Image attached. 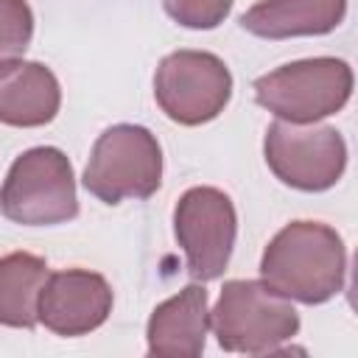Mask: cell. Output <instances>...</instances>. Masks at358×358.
Listing matches in <instances>:
<instances>
[{
	"label": "cell",
	"mask_w": 358,
	"mask_h": 358,
	"mask_svg": "<svg viewBox=\"0 0 358 358\" xmlns=\"http://www.w3.org/2000/svg\"><path fill=\"white\" fill-rule=\"evenodd\" d=\"M62 106V87L42 62H3L0 64V123L17 129H36L50 123Z\"/></svg>",
	"instance_id": "11"
},
{
	"label": "cell",
	"mask_w": 358,
	"mask_h": 358,
	"mask_svg": "<svg viewBox=\"0 0 358 358\" xmlns=\"http://www.w3.org/2000/svg\"><path fill=\"white\" fill-rule=\"evenodd\" d=\"M154 98L168 120L201 126L215 120L232 98V73L210 50H173L154 73Z\"/></svg>",
	"instance_id": "6"
},
{
	"label": "cell",
	"mask_w": 358,
	"mask_h": 358,
	"mask_svg": "<svg viewBox=\"0 0 358 358\" xmlns=\"http://www.w3.org/2000/svg\"><path fill=\"white\" fill-rule=\"evenodd\" d=\"M215 341L227 352L268 355L299 333V313L291 299L274 294L260 280H227L210 310Z\"/></svg>",
	"instance_id": "2"
},
{
	"label": "cell",
	"mask_w": 358,
	"mask_h": 358,
	"mask_svg": "<svg viewBox=\"0 0 358 358\" xmlns=\"http://www.w3.org/2000/svg\"><path fill=\"white\" fill-rule=\"evenodd\" d=\"M207 330H210L207 291L204 285L190 282L151 310L145 324L148 355L196 358L204 352Z\"/></svg>",
	"instance_id": "10"
},
{
	"label": "cell",
	"mask_w": 358,
	"mask_h": 358,
	"mask_svg": "<svg viewBox=\"0 0 358 358\" xmlns=\"http://www.w3.org/2000/svg\"><path fill=\"white\" fill-rule=\"evenodd\" d=\"M81 182L103 204L154 196L162 185V148L157 134L137 123L109 126L95 140Z\"/></svg>",
	"instance_id": "5"
},
{
	"label": "cell",
	"mask_w": 358,
	"mask_h": 358,
	"mask_svg": "<svg viewBox=\"0 0 358 358\" xmlns=\"http://www.w3.org/2000/svg\"><path fill=\"white\" fill-rule=\"evenodd\" d=\"M347 0H260L243 17V31L263 39L322 36L341 25Z\"/></svg>",
	"instance_id": "12"
},
{
	"label": "cell",
	"mask_w": 358,
	"mask_h": 358,
	"mask_svg": "<svg viewBox=\"0 0 358 358\" xmlns=\"http://www.w3.org/2000/svg\"><path fill=\"white\" fill-rule=\"evenodd\" d=\"M263 154L282 185L305 193L330 190L347 168V143L336 126L274 120L266 129Z\"/></svg>",
	"instance_id": "7"
},
{
	"label": "cell",
	"mask_w": 358,
	"mask_h": 358,
	"mask_svg": "<svg viewBox=\"0 0 358 358\" xmlns=\"http://www.w3.org/2000/svg\"><path fill=\"white\" fill-rule=\"evenodd\" d=\"M173 232L196 282L218 280L229 266L238 215L232 199L210 185L190 187L173 207Z\"/></svg>",
	"instance_id": "8"
},
{
	"label": "cell",
	"mask_w": 358,
	"mask_h": 358,
	"mask_svg": "<svg viewBox=\"0 0 358 358\" xmlns=\"http://www.w3.org/2000/svg\"><path fill=\"white\" fill-rule=\"evenodd\" d=\"M48 263L31 252H11L0 257V324L31 330L42 285L48 280Z\"/></svg>",
	"instance_id": "13"
},
{
	"label": "cell",
	"mask_w": 358,
	"mask_h": 358,
	"mask_svg": "<svg viewBox=\"0 0 358 358\" xmlns=\"http://www.w3.org/2000/svg\"><path fill=\"white\" fill-rule=\"evenodd\" d=\"M112 302V285L103 274L90 268H64L48 274L39 294L36 319L45 324V330L76 338L98 330L109 319Z\"/></svg>",
	"instance_id": "9"
},
{
	"label": "cell",
	"mask_w": 358,
	"mask_h": 358,
	"mask_svg": "<svg viewBox=\"0 0 358 358\" xmlns=\"http://www.w3.org/2000/svg\"><path fill=\"white\" fill-rule=\"evenodd\" d=\"M232 3L235 0H162L168 17L193 31L218 28L229 17Z\"/></svg>",
	"instance_id": "15"
},
{
	"label": "cell",
	"mask_w": 358,
	"mask_h": 358,
	"mask_svg": "<svg viewBox=\"0 0 358 358\" xmlns=\"http://www.w3.org/2000/svg\"><path fill=\"white\" fill-rule=\"evenodd\" d=\"M34 36V11L28 0H0V64L22 59Z\"/></svg>",
	"instance_id": "14"
},
{
	"label": "cell",
	"mask_w": 358,
	"mask_h": 358,
	"mask_svg": "<svg viewBox=\"0 0 358 358\" xmlns=\"http://www.w3.org/2000/svg\"><path fill=\"white\" fill-rule=\"evenodd\" d=\"M344 241L322 221L285 224L260 257V282L302 305H322L333 299L344 288Z\"/></svg>",
	"instance_id": "1"
},
{
	"label": "cell",
	"mask_w": 358,
	"mask_h": 358,
	"mask_svg": "<svg viewBox=\"0 0 358 358\" xmlns=\"http://www.w3.org/2000/svg\"><path fill=\"white\" fill-rule=\"evenodd\" d=\"M352 95V67L336 56L288 62L255 81V101L277 120L316 123L344 109Z\"/></svg>",
	"instance_id": "4"
},
{
	"label": "cell",
	"mask_w": 358,
	"mask_h": 358,
	"mask_svg": "<svg viewBox=\"0 0 358 358\" xmlns=\"http://www.w3.org/2000/svg\"><path fill=\"white\" fill-rule=\"evenodd\" d=\"M0 213L22 227H53L78 215L76 173L56 145L22 151L0 187Z\"/></svg>",
	"instance_id": "3"
}]
</instances>
